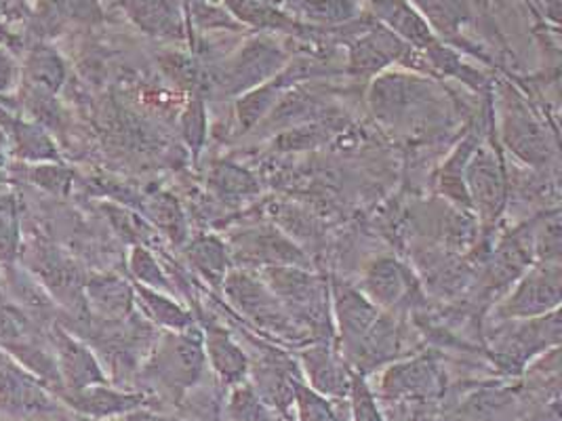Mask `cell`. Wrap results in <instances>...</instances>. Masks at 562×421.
<instances>
[{
  "instance_id": "cell-1",
  "label": "cell",
  "mask_w": 562,
  "mask_h": 421,
  "mask_svg": "<svg viewBox=\"0 0 562 421\" xmlns=\"http://www.w3.org/2000/svg\"><path fill=\"white\" fill-rule=\"evenodd\" d=\"M432 80L407 72H382L371 82L369 105L385 127L405 129L432 121L442 110V100Z\"/></svg>"
},
{
  "instance_id": "cell-2",
  "label": "cell",
  "mask_w": 562,
  "mask_h": 421,
  "mask_svg": "<svg viewBox=\"0 0 562 421\" xmlns=\"http://www.w3.org/2000/svg\"><path fill=\"white\" fill-rule=\"evenodd\" d=\"M205 367L203 331L192 327L188 331H167L154 345L142 375L171 400H181L201 382Z\"/></svg>"
},
{
  "instance_id": "cell-3",
  "label": "cell",
  "mask_w": 562,
  "mask_h": 421,
  "mask_svg": "<svg viewBox=\"0 0 562 421\" xmlns=\"http://www.w3.org/2000/svg\"><path fill=\"white\" fill-rule=\"evenodd\" d=\"M561 308L548 315L502 320L488 333L491 359L508 375L525 371L533 359L561 345Z\"/></svg>"
},
{
  "instance_id": "cell-4",
  "label": "cell",
  "mask_w": 562,
  "mask_h": 421,
  "mask_svg": "<svg viewBox=\"0 0 562 421\" xmlns=\"http://www.w3.org/2000/svg\"><path fill=\"white\" fill-rule=\"evenodd\" d=\"M263 283L279 297L307 333L325 335L329 331V283L321 276L310 274L300 265H277L261 270Z\"/></svg>"
},
{
  "instance_id": "cell-5",
  "label": "cell",
  "mask_w": 562,
  "mask_h": 421,
  "mask_svg": "<svg viewBox=\"0 0 562 421\" xmlns=\"http://www.w3.org/2000/svg\"><path fill=\"white\" fill-rule=\"evenodd\" d=\"M222 291L232 306L259 329L289 342H302L306 338V327L289 315L263 278H257L247 270H231Z\"/></svg>"
},
{
  "instance_id": "cell-6",
  "label": "cell",
  "mask_w": 562,
  "mask_h": 421,
  "mask_svg": "<svg viewBox=\"0 0 562 421\" xmlns=\"http://www.w3.org/2000/svg\"><path fill=\"white\" fill-rule=\"evenodd\" d=\"M502 141L520 162L543 169L557 158V141L512 87L502 89Z\"/></svg>"
},
{
  "instance_id": "cell-7",
  "label": "cell",
  "mask_w": 562,
  "mask_h": 421,
  "mask_svg": "<svg viewBox=\"0 0 562 421\" xmlns=\"http://www.w3.org/2000/svg\"><path fill=\"white\" fill-rule=\"evenodd\" d=\"M561 262H536L514 285L493 310V320H520L548 315L561 308Z\"/></svg>"
},
{
  "instance_id": "cell-8",
  "label": "cell",
  "mask_w": 562,
  "mask_h": 421,
  "mask_svg": "<svg viewBox=\"0 0 562 421\" xmlns=\"http://www.w3.org/2000/svg\"><path fill=\"white\" fill-rule=\"evenodd\" d=\"M344 43L348 45V70L355 77H378L394 61L413 68H426L424 53L413 49L380 24H364L352 30Z\"/></svg>"
},
{
  "instance_id": "cell-9",
  "label": "cell",
  "mask_w": 562,
  "mask_h": 421,
  "mask_svg": "<svg viewBox=\"0 0 562 421\" xmlns=\"http://www.w3.org/2000/svg\"><path fill=\"white\" fill-rule=\"evenodd\" d=\"M445 392V373L432 356H417L394 363L380 377L378 400L403 407H430Z\"/></svg>"
},
{
  "instance_id": "cell-10",
  "label": "cell",
  "mask_w": 562,
  "mask_h": 421,
  "mask_svg": "<svg viewBox=\"0 0 562 421\" xmlns=\"http://www.w3.org/2000/svg\"><path fill=\"white\" fill-rule=\"evenodd\" d=\"M463 182L470 207L476 210L488 232L502 217L508 201V180L502 157L486 146H479L463 169Z\"/></svg>"
},
{
  "instance_id": "cell-11",
  "label": "cell",
  "mask_w": 562,
  "mask_h": 421,
  "mask_svg": "<svg viewBox=\"0 0 562 421\" xmlns=\"http://www.w3.org/2000/svg\"><path fill=\"white\" fill-rule=\"evenodd\" d=\"M231 260L254 268L300 265L306 268L307 255L293 238L274 226H256L231 238Z\"/></svg>"
},
{
  "instance_id": "cell-12",
  "label": "cell",
  "mask_w": 562,
  "mask_h": 421,
  "mask_svg": "<svg viewBox=\"0 0 562 421\" xmlns=\"http://www.w3.org/2000/svg\"><path fill=\"white\" fill-rule=\"evenodd\" d=\"M286 66L284 53L270 45L268 41H251L243 52L238 53L231 64H226L211 80L226 95H243L266 80L281 75Z\"/></svg>"
},
{
  "instance_id": "cell-13",
  "label": "cell",
  "mask_w": 562,
  "mask_h": 421,
  "mask_svg": "<svg viewBox=\"0 0 562 421\" xmlns=\"http://www.w3.org/2000/svg\"><path fill=\"white\" fill-rule=\"evenodd\" d=\"M57 398L18 363L0 365V420L24 421L57 411Z\"/></svg>"
},
{
  "instance_id": "cell-14",
  "label": "cell",
  "mask_w": 562,
  "mask_h": 421,
  "mask_svg": "<svg viewBox=\"0 0 562 421\" xmlns=\"http://www.w3.org/2000/svg\"><path fill=\"white\" fill-rule=\"evenodd\" d=\"M533 260H536V251H533V221H531V226L527 224L514 230L508 237L502 238V242L493 251L483 274L485 295H493L499 291L508 293L512 285L536 263Z\"/></svg>"
},
{
  "instance_id": "cell-15",
  "label": "cell",
  "mask_w": 562,
  "mask_h": 421,
  "mask_svg": "<svg viewBox=\"0 0 562 421\" xmlns=\"http://www.w3.org/2000/svg\"><path fill=\"white\" fill-rule=\"evenodd\" d=\"M329 293L333 295V315L346 361L357 350L358 343L378 320V316L382 315V310L362 291L352 285L335 281Z\"/></svg>"
},
{
  "instance_id": "cell-16",
  "label": "cell",
  "mask_w": 562,
  "mask_h": 421,
  "mask_svg": "<svg viewBox=\"0 0 562 421\" xmlns=\"http://www.w3.org/2000/svg\"><path fill=\"white\" fill-rule=\"evenodd\" d=\"M57 400H61L80 418L100 421L123 418L137 409L148 407V402H150V398L144 392H125L110 384L89 386V388H82L77 392H64Z\"/></svg>"
},
{
  "instance_id": "cell-17",
  "label": "cell",
  "mask_w": 562,
  "mask_h": 421,
  "mask_svg": "<svg viewBox=\"0 0 562 421\" xmlns=\"http://www.w3.org/2000/svg\"><path fill=\"white\" fill-rule=\"evenodd\" d=\"M53 342H55V363L64 382V392H77L89 386L110 384L100 359L91 352L87 343L66 333L64 329L55 331Z\"/></svg>"
},
{
  "instance_id": "cell-18",
  "label": "cell",
  "mask_w": 562,
  "mask_h": 421,
  "mask_svg": "<svg viewBox=\"0 0 562 421\" xmlns=\"http://www.w3.org/2000/svg\"><path fill=\"white\" fill-rule=\"evenodd\" d=\"M307 386L318 395L348 400L355 371L333 350L329 343H312L300 352Z\"/></svg>"
},
{
  "instance_id": "cell-19",
  "label": "cell",
  "mask_w": 562,
  "mask_h": 421,
  "mask_svg": "<svg viewBox=\"0 0 562 421\" xmlns=\"http://www.w3.org/2000/svg\"><path fill=\"white\" fill-rule=\"evenodd\" d=\"M254 377V390L263 405L279 409L282 416H289L295 398V384L302 375L295 371V365L282 356L279 350H270L256 368H249Z\"/></svg>"
},
{
  "instance_id": "cell-20",
  "label": "cell",
  "mask_w": 562,
  "mask_h": 421,
  "mask_svg": "<svg viewBox=\"0 0 562 421\" xmlns=\"http://www.w3.org/2000/svg\"><path fill=\"white\" fill-rule=\"evenodd\" d=\"M411 278L407 265L394 258H380L364 270L360 291L385 312L409 301L415 287Z\"/></svg>"
},
{
  "instance_id": "cell-21",
  "label": "cell",
  "mask_w": 562,
  "mask_h": 421,
  "mask_svg": "<svg viewBox=\"0 0 562 421\" xmlns=\"http://www.w3.org/2000/svg\"><path fill=\"white\" fill-rule=\"evenodd\" d=\"M378 22L413 49L426 52L438 43L432 27L419 15L409 0H369Z\"/></svg>"
},
{
  "instance_id": "cell-22",
  "label": "cell",
  "mask_w": 562,
  "mask_h": 421,
  "mask_svg": "<svg viewBox=\"0 0 562 421\" xmlns=\"http://www.w3.org/2000/svg\"><path fill=\"white\" fill-rule=\"evenodd\" d=\"M203 348H205L206 363L226 386H238L247 379L251 368L249 356L243 352L238 343L232 340L226 329L213 322L205 325Z\"/></svg>"
},
{
  "instance_id": "cell-23",
  "label": "cell",
  "mask_w": 562,
  "mask_h": 421,
  "mask_svg": "<svg viewBox=\"0 0 562 421\" xmlns=\"http://www.w3.org/2000/svg\"><path fill=\"white\" fill-rule=\"evenodd\" d=\"M522 400L510 388H481L456 409L451 421H518Z\"/></svg>"
},
{
  "instance_id": "cell-24",
  "label": "cell",
  "mask_w": 562,
  "mask_h": 421,
  "mask_svg": "<svg viewBox=\"0 0 562 421\" xmlns=\"http://www.w3.org/2000/svg\"><path fill=\"white\" fill-rule=\"evenodd\" d=\"M85 301L95 315L102 316L103 320H125L127 316L133 315L135 306L133 285L112 274L93 276L85 283Z\"/></svg>"
},
{
  "instance_id": "cell-25",
  "label": "cell",
  "mask_w": 562,
  "mask_h": 421,
  "mask_svg": "<svg viewBox=\"0 0 562 421\" xmlns=\"http://www.w3.org/2000/svg\"><path fill=\"white\" fill-rule=\"evenodd\" d=\"M293 82L295 80L291 77V72L284 68L281 75H277L274 79L266 80L263 84H259L256 89L238 95L236 118H238L240 132H251L257 123H261L279 104L282 91Z\"/></svg>"
},
{
  "instance_id": "cell-26",
  "label": "cell",
  "mask_w": 562,
  "mask_h": 421,
  "mask_svg": "<svg viewBox=\"0 0 562 421\" xmlns=\"http://www.w3.org/2000/svg\"><path fill=\"white\" fill-rule=\"evenodd\" d=\"M186 260L215 289H222L228 272H231V251L222 238L213 235H201L192 238L186 249Z\"/></svg>"
},
{
  "instance_id": "cell-27",
  "label": "cell",
  "mask_w": 562,
  "mask_h": 421,
  "mask_svg": "<svg viewBox=\"0 0 562 421\" xmlns=\"http://www.w3.org/2000/svg\"><path fill=\"white\" fill-rule=\"evenodd\" d=\"M128 15L142 30L160 38H183L178 0H125Z\"/></svg>"
},
{
  "instance_id": "cell-28",
  "label": "cell",
  "mask_w": 562,
  "mask_h": 421,
  "mask_svg": "<svg viewBox=\"0 0 562 421\" xmlns=\"http://www.w3.org/2000/svg\"><path fill=\"white\" fill-rule=\"evenodd\" d=\"M135 304L156 327H162L167 331H188L194 327V316L186 308H181L178 301L169 293L148 289L144 285H133Z\"/></svg>"
},
{
  "instance_id": "cell-29",
  "label": "cell",
  "mask_w": 562,
  "mask_h": 421,
  "mask_svg": "<svg viewBox=\"0 0 562 421\" xmlns=\"http://www.w3.org/2000/svg\"><path fill=\"white\" fill-rule=\"evenodd\" d=\"M206 185L224 203H243L259 194L256 178L232 162H215L209 171Z\"/></svg>"
},
{
  "instance_id": "cell-30",
  "label": "cell",
  "mask_w": 562,
  "mask_h": 421,
  "mask_svg": "<svg viewBox=\"0 0 562 421\" xmlns=\"http://www.w3.org/2000/svg\"><path fill=\"white\" fill-rule=\"evenodd\" d=\"M479 148V135L472 133L468 135L460 146L453 150V155L449 160H445V167L440 171V190L442 194L463 213H470V198H468V190L463 182V169L468 164V160L472 157V152Z\"/></svg>"
},
{
  "instance_id": "cell-31",
  "label": "cell",
  "mask_w": 562,
  "mask_h": 421,
  "mask_svg": "<svg viewBox=\"0 0 562 421\" xmlns=\"http://www.w3.org/2000/svg\"><path fill=\"white\" fill-rule=\"evenodd\" d=\"M435 34L456 36L472 18L468 0H409Z\"/></svg>"
},
{
  "instance_id": "cell-32",
  "label": "cell",
  "mask_w": 562,
  "mask_h": 421,
  "mask_svg": "<svg viewBox=\"0 0 562 421\" xmlns=\"http://www.w3.org/2000/svg\"><path fill=\"white\" fill-rule=\"evenodd\" d=\"M228 4L232 15L249 26L272 27L284 32H302V26L293 22L289 15H284L281 9L261 2V0H224Z\"/></svg>"
},
{
  "instance_id": "cell-33",
  "label": "cell",
  "mask_w": 562,
  "mask_h": 421,
  "mask_svg": "<svg viewBox=\"0 0 562 421\" xmlns=\"http://www.w3.org/2000/svg\"><path fill=\"white\" fill-rule=\"evenodd\" d=\"M339 402H348V400H335L329 396L318 395L316 390H312L307 384H304V379L295 384L293 407H295L297 421H350V413L344 416L339 409Z\"/></svg>"
},
{
  "instance_id": "cell-34",
  "label": "cell",
  "mask_w": 562,
  "mask_h": 421,
  "mask_svg": "<svg viewBox=\"0 0 562 421\" xmlns=\"http://www.w3.org/2000/svg\"><path fill=\"white\" fill-rule=\"evenodd\" d=\"M128 270L137 285H144L148 289L160 291V293H173V285L169 276L165 274L162 265L156 262L153 251L146 244H135L128 255Z\"/></svg>"
},
{
  "instance_id": "cell-35",
  "label": "cell",
  "mask_w": 562,
  "mask_h": 421,
  "mask_svg": "<svg viewBox=\"0 0 562 421\" xmlns=\"http://www.w3.org/2000/svg\"><path fill=\"white\" fill-rule=\"evenodd\" d=\"M561 213L552 210L533 221V251L539 262H561Z\"/></svg>"
},
{
  "instance_id": "cell-36",
  "label": "cell",
  "mask_w": 562,
  "mask_h": 421,
  "mask_svg": "<svg viewBox=\"0 0 562 421\" xmlns=\"http://www.w3.org/2000/svg\"><path fill=\"white\" fill-rule=\"evenodd\" d=\"M20 255V215L11 196H0V262L13 263Z\"/></svg>"
},
{
  "instance_id": "cell-37",
  "label": "cell",
  "mask_w": 562,
  "mask_h": 421,
  "mask_svg": "<svg viewBox=\"0 0 562 421\" xmlns=\"http://www.w3.org/2000/svg\"><path fill=\"white\" fill-rule=\"evenodd\" d=\"M179 127H181V137L186 139L188 148L192 150L194 158H199L206 141V110L201 95H194L190 100V104L186 105V110L179 118Z\"/></svg>"
},
{
  "instance_id": "cell-38",
  "label": "cell",
  "mask_w": 562,
  "mask_h": 421,
  "mask_svg": "<svg viewBox=\"0 0 562 421\" xmlns=\"http://www.w3.org/2000/svg\"><path fill=\"white\" fill-rule=\"evenodd\" d=\"M348 409H350V421H385L384 413L380 409V400L373 395V388L355 371L352 386L348 396Z\"/></svg>"
},
{
  "instance_id": "cell-39",
  "label": "cell",
  "mask_w": 562,
  "mask_h": 421,
  "mask_svg": "<svg viewBox=\"0 0 562 421\" xmlns=\"http://www.w3.org/2000/svg\"><path fill=\"white\" fill-rule=\"evenodd\" d=\"M148 213L154 219V224L167 232L171 240H181L186 237V224H183V215L179 209L178 203L167 196V194H156L150 205H148Z\"/></svg>"
},
{
  "instance_id": "cell-40",
  "label": "cell",
  "mask_w": 562,
  "mask_h": 421,
  "mask_svg": "<svg viewBox=\"0 0 562 421\" xmlns=\"http://www.w3.org/2000/svg\"><path fill=\"white\" fill-rule=\"evenodd\" d=\"M27 70H30V79L45 87L47 91H57L59 84L64 82V66L55 53H32Z\"/></svg>"
},
{
  "instance_id": "cell-41",
  "label": "cell",
  "mask_w": 562,
  "mask_h": 421,
  "mask_svg": "<svg viewBox=\"0 0 562 421\" xmlns=\"http://www.w3.org/2000/svg\"><path fill=\"white\" fill-rule=\"evenodd\" d=\"M307 18L318 22H348L355 15V4L350 0H304Z\"/></svg>"
},
{
  "instance_id": "cell-42",
  "label": "cell",
  "mask_w": 562,
  "mask_h": 421,
  "mask_svg": "<svg viewBox=\"0 0 562 421\" xmlns=\"http://www.w3.org/2000/svg\"><path fill=\"white\" fill-rule=\"evenodd\" d=\"M32 180L55 196H64L72 184V173L59 164H43L32 171Z\"/></svg>"
},
{
  "instance_id": "cell-43",
  "label": "cell",
  "mask_w": 562,
  "mask_h": 421,
  "mask_svg": "<svg viewBox=\"0 0 562 421\" xmlns=\"http://www.w3.org/2000/svg\"><path fill=\"white\" fill-rule=\"evenodd\" d=\"M123 421H178L173 420V418H167V416H160V413H154V411H148L146 407L144 409H137V411H133V413H128V416H123Z\"/></svg>"
},
{
  "instance_id": "cell-44",
  "label": "cell",
  "mask_w": 562,
  "mask_h": 421,
  "mask_svg": "<svg viewBox=\"0 0 562 421\" xmlns=\"http://www.w3.org/2000/svg\"><path fill=\"white\" fill-rule=\"evenodd\" d=\"M261 2H268V4H272V7H279L284 0H261Z\"/></svg>"
},
{
  "instance_id": "cell-45",
  "label": "cell",
  "mask_w": 562,
  "mask_h": 421,
  "mask_svg": "<svg viewBox=\"0 0 562 421\" xmlns=\"http://www.w3.org/2000/svg\"><path fill=\"white\" fill-rule=\"evenodd\" d=\"M80 421H100V420H87V418H82Z\"/></svg>"
}]
</instances>
